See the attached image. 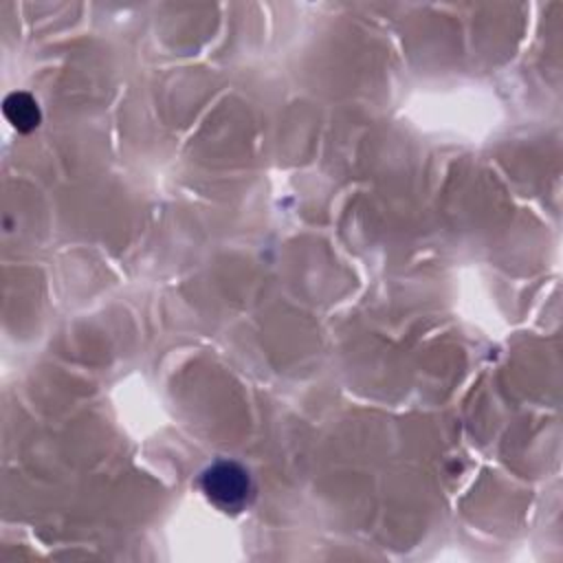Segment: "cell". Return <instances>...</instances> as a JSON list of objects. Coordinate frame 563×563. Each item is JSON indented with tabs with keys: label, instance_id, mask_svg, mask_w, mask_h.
Masks as SVG:
<instances>
[{
	"label": "cell",
	"instance_id": "1",
	"mask_svg": "<svg viewBox=\"0 0 563 563\" xmlns=\"http://www.w3.org/2000/svg\"><path fill=\"white\" fill-rule=\"evenodd\" d=\"M198 486L209 504L227 515L249 508L255 495L249 471L235 460H216L198 477Z\"/></svg>",
	"mask_w": 563,
	"mask_h": 563
},
{
	"label": "cell",
	"instance_id": "2",
	"mask_svg": "<svg viewBox=\"0 0 563 563\" xmlns=\"http://www.w3.org/2000/svg\"><path fill=\"white\" fill-rule=\"evenodd\" d=\"M2 112L7 121L22 134L35 130L42 121V112L37 101L29 92H11L2 101Z\"/></svg>",
	"mask_w": 563,
	"mask_h": 563
}]
</instances>
